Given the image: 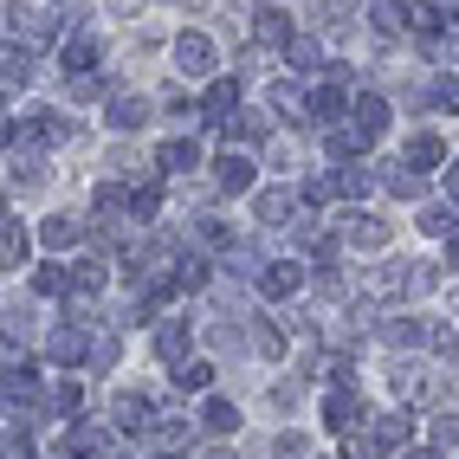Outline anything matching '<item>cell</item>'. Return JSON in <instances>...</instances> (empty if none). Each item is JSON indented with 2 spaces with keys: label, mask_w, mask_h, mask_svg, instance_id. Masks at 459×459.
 I'll list each match as a JSON object with an SVG mask.
<instances>
[{
  "label": "cell",
  "mask_w": 459,
  "mask_h": 459,
  "mask_svg": "<svg viewBox=\"0 0 459 459\" xmlns=\"http://www.w3.org/2000/svg\"><path fill=\"white\" fill-rule=\"evenodd\" d=\"M298 291V265H272V279H265V298H285Z\"/></svg>",
  "instance_id": "obj_1"
},
{
  "label": "cell",
  "mask_w": 459,
  "mask_h": 459,
  "mask_svg": "<svg viewBox=\"0 0 459 459\" xmlns=\"http://www.w3.org/2000/svg\"><path fill=\"white\" fill-rule=\"evenodd\" d=\"M221 181H227V188H247V181H253V169L239 162V156H227V162H221Z\"/></svg>",
  "instance_id": "obj_2"
},
{
  "label": "cell",
  "mask_w": 459,
  "mask_h": 459,
  "mask_svg": "<svg viewBox=\"0 0 459 459\" xmlns=\"http://www.w3.org/2000/svg\"><path fill=\"white\" fill-rule=\"evenodd\" d=\"M175 382H181V388H207V382H213V369H207V362H188V369H181Z\"/></svg>",
  "instance_id": "obj_3"
},
{
  "label": "cell",
  "mask_w": 459,
  "mask_h": 459,
  "mask_svg": "<svg viewBox=\"0 0 459 459\" xmlns=\"http://www.w3.org/2000/svg\"><path fill=\"white\" fill-rule=\"evenodd\" d=\"M356 420V402H350V394H336V402H330V427H350Z\"/></svg>",
  "instance_id": "obj_4"
}]
</instances>
